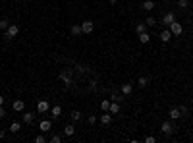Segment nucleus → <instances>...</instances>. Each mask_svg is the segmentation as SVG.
<instances>
[{
    "instance_id": "f257e3e1",
    "label": "nucleus",
    "mask_w": 193,
    "mask_h": 143,
    "mask_svg": "<svg viewBox=\"0 0 193 143\" xmlns=\"http://www.w3.org/2000/svg\"><path fill=\"white\" fill-rule=\"evenodd\" d=\"M160 132H162L164 135H174V132H176V126H174V122H170V120L162 122V126H160Z\"/></svg>"
},
{
    "instance_id": "f03ea898",
    "label": "nucleus",
    "mask_w": 193,
    "mask_h": 143,
    "mask_svg": "<svg viewBox=\"0 0 193 143\" xmlns=\"http://www.w3.org/2000/svg\"><path fill=\"white\" fill-rule=\"evenodd\" d=\"M18 33H19V25H16V23H10V27L4 31V37L10 41V39H14V37H16Z\"/></svg>"
},
{
    "instance_id": "7ed1b4c3",
    "label": "nucleus",
    "mask_w": 193,
    "mask_h": 143,
    "mask_svg": "<svg viewBox=\"0 0 193 143\" xmlns=\"http://www.w3.org/2000/svg\"><path fill=\"white\" fill-rule=\"evenodd\" d=\"M81 31H83L85 35H91L93 31H95V21H91V19L81 21Z\"/></svg>"
},
{
    "instance_id": "20e7f679",
    "label": "nucleus",
    "mask_w": 193,
    "mask_h": 143,
    "mask_svg": "<svg viewBox=\"0 0 193 143\" xmlns=\"http://www.w3.org/2000/svg\"><path fill=\"white\" fill-rule=\"evenodd\" d=\"M168 29L172 31V35H174V37H180V35L183 33V27H182V23H180V21H172V23L168 25Z\"/></svg>"
},
{
    "instance_id": "39448f33",
    "label": "nucleus",
    "mask_w": 193,
    "mask_h": 143,
    "mask_svg": "<svg viewBox=\"0 0 193 143\" xmlns=\"http://www.w3.org/2000/svg\"><path fill=\"white\" fill-rule=\"evenodd\" d=\"M60 81L66 85V87H71V83H74V81H71V77H70V72H66V70L60 72Z\"/></svg>"
},
{
    "instance_id": "423d86ee",
    "label": "nucleus",
    "mask_w": 193,
    "mask_h": 143,
    "mask_svg": "<svg viewBox=\"0 0 193 143\" xmlns=\"http://www.w3.org/2000/svg\"><path fill=\"white\" fill-rule=\"evenodd\" d=\"M110 101H116V103H120L122 104L124 101H126V95L122 91H112V95H110Z\"/></svg>"
},
{
    "instance_id": "0eeeda50",
    "label": "nucleus",
    "mask_w": 193,
    "mask_h": 143,
    "mask_svg": "<svg viewBox=\"0 0 193 143\" xmlns=\"http://www.w3.org/2000/svg\"><path fill=\"white\" fill-rule=\"evenodd\" d=\"M172 21H176V16H174L172 12H166V14H164V18H162V21H160V23H162L164 27H168L170 23H172Z\"/></svg>"
},
{
    "instance_id": "6e6552de",
    "label": "nucleus",
    "mask_w": 193,
    "mask_h": 143,
    "mask_svg": "<svg viewBox=\"0 0 193 143\" xmlns=\"http://www.w3.org/2000/svg\"><path fill=\"white\" fill-rule=\"evenodd\" d=\"M21 120H23L25 124H33L35 122V112H21Z\"/></svg>"
},
{
    "instance_id": "1a4fd4ad",
    "label": "nucleus",
    "mask_w": 193,
    "mask_h": 143,
    "mask_svg": "<svg viewBox=\"0 0 193 143\" xmlns=\"http://www.w3.org/2000/svg\"><path fill=\"white\" fill-rule=\"evenodd\" d=\"M159 37H160V41H162V43H168L170 39L174 37V35H172V31H170L168 27H166V29H162V31H160V35H159Z\"/></svg>"
},
{
    "instance_id": "9d476101",
    "label": "nucleus",
    "mask_w": 193,
    "mask_h": 143,
    "mask_svg": "<svg viewBox=\"0 0 193 143\" xmlns=\"http://www.w3.org/2000/svg\"><path fill=\"white\" fill-rule=\"evenodd\" d=\"M50 116H52L54 120H58V118L62 116V106H60V104H54L52 108H50Z\"/></svg>"
},
{
    "instance_id": "9b49d317",
    "label": "nucleus",
    "mask_w": 193,
    "mask_h": 143,
    "mask_svg": "<svg viewBox=\"0 0 193 143\" xmlns=\"http://www.w3.org/2000/svg\"><path fill=\"white\" fill-rule=\"evenodd\" d=\"M12 108L16 110V112H23L25 110V103L21 101V99H18V101H14V104H12Z\"/></svg>"
},
{
    "instance_id": "f8f14e48",
    "label": "nucleus",
    "mask_w": 193,
    "mask_h": 143,
    "mask_svg": "<svg viewBox=\"0 0 193 143\" xmlns=\"http://www.w3.org/2000/svg\"><path fill=\"white\" fill-rule=\"evenodd\" d=\"M39 130H41V132H45V133H46V132H50V130H52L50 120H42V122L39 124Z\"/></svg>"
},
{
    "instance_id": "ddd939ff",
    "label": "nucleus",
    "mask_w": 193,
    "mask_h": 143,
    "mask_svg": "<svg viewBox=\"0 0 193 143\" xmlns=\"http://www.w3.org/2000/svg\"><path fill=\"white\" fill-rule=\"evenodd\" d=\"M120 110H122V106H120V103H116V101H110V106H108V112H110V114H118Z\"/></svg>"
},
{
    "instance_id": "4468645a",
    "label": "nucleus",
    "mask_w": 193,
    "mask_h": 143,
    "mask_svg": "<svg viewBox=\"0 0 193 143\" xmlns=\"http://www.w3.org/2000/svg\"><path fill=\"white\" fill-rule=\"evenodd\" d=\"M120 91H122L126 97H130L131 93H133V85H131V83H124L122 87H120Z\"/></svg>"
},
{
    "instance_id": "2eb2a0df",
    "label": "nucleus",
    "mask_w": 193,
    "mask_h": 143,
    "mask_svg": "<svg viewBox=\"0 0 193 143\" xmlns=\"http://www.w3.org/2000/svg\"><path fill=\"white\" fill-rule=\"evenodd\" d=\"M155 6H156V4L153 2V0H145V2L141 4V8L145 10V12H153V10H155Z\"/></svg>"
},
{
    "instance_id": "dca6fc26",
    "label": "nucleus",
    "mask_w": 193,
    "mask_h": 143,
    "mask_svg": "<svg viewBox=\"0 0 193 143\" xmlns=\"http://www.w3.org/2000/svg\"><path fill=\"white\" fill-rule=\"evenodd\" d=\"M70 31H71V35H74V37H79V35L83 33V31H81V23H74V25L70 27Z\"/></svg>"
},
{
    "instance_id": "f3484780",
    "label": "nucleus",
    "mask_w": 193,
    "mask_h": 143,
    "mask_svg": "<svg viewBox=\"0 0 193 143\" xmlns=\"http://www.w3.org/2000/svg\"><path fill=\"white\" fill-rule=\"evenodd\" d=\"M110 122H112V114H110V112H104V114H101V124L108 126Z\"/></svg>"
},
{
    "instance_id": "a211bd4d",
    "label": "nucleus",
    "mask_w": 193,
    "mask_h": 143,
    "mask_svg": "<svg viewBox=\"0 0 193 143\" xmlns=\"http://www.w3.org/2000/svg\"><path fill=\"white\" fill-rule=\"evenodd\" d=\"M48 108H50V104H48L46 101H39V104H37V110L42 114V112H46Z\"/></svg>"
},
{
    "instance_id": "6ab92c4d",
    "label": "nucleus",
    "mask_w": 193,
    "mask_h": 143,
    "mask_svg": "<svg viewBox=\"0 0 193 143\" xmlns=\"http://www.w3.org/2000/svg\"><path fill=\"white\" fill-rule=\"evenodd\" d=\"M64 133H66V137H71V135L75 133V126L74 124H68L66 128H64Z\"/></svg>"
},
{
    "instance_id": "aec40b11",
    "label": "nucleus",
    "mask_w": 193,
    "mask_h": 143,
    "mask_svg": "<svg viewBox=\"0 0 193 143\" xmlns=\"http://www.w3.org/2000/svg\"><path fill=\"white\" fill-rule=\"evenodd\" d=\"M170 120H178V118H182V112H180V108H170Z\"/></svg>"
},
{
    "instance_id": "412c9836",
    "label": "nucleus",
    "mask_w": 193,
    "mask_h": 143,
    "mask_svg": "<svg viewBox=\"0 0 193 143\" xmlns=\"http://www.w3.org/2000/svg\"><path fill=\"white\" fill-rule=\"evenodd\" d=\"M149 41H151V35H149L147 31L145 33H139V43H141V45H147Z\"/></svg>"
},
{
    "instance_id": "4be33fe9",
    "label": "nucleus",
    "mask_w": 193,
    "mask_h": 143,
    "mask_svg": "<svg viewBox=\"0 0 193 143\" xmlns=\"http://www.w3.org/2000/svg\"><path fill=\"white\" fill-rule=\"evenodd\" d=\"M135 31H137V35L139 33H145L147 31V23H145V21H139V23L135 25Z\"/></svg>"
},
{
    "instance_id": "5701e85b",
    "label": "nucleus",
    "mask_w": 193,
    "mask_h": 143,
    "mask_svg": "<svg viewBox=\"0 0 193 143\" xmlns=\"http://www.w3.org/2000/svg\"><path fill=\"white\" fill-rule=\"evenodd\" d=\"M10 27V19L8 18H4V19H0V31H6Z\"/></svg>"
},
{
    "instance_id": "b1692460",
    "label": "nucleus",
    "mask_w": 193,
    "mask_h": 143,
    "mask_svg": "<svg viewBox=\"0 0 193 143\" xmlns=\"http://www.w3.org/2000/svg\"><path fill=\"white\" fill-rule=\"evenodd\" d=\"M70 116H71V120H74V122H77V120H81V112H79V110H71Z\"/></svg>"
},
{
    "instance_id": "393cba45",
    "label": "nucleus",
    "mask_w": 193,
    "mask_h": 143,
    "mask_svg": "<svg viewBox=\"0 0 193 143\" xmlns=\"http://www.w3.org/2000/svg\"><path fill=\"white\" fill-rule=\"evenodd\" d=\"M137 83H139V87H147L149 85V77H145V76H141L139 80H137Z\"/></svg>"
},
{
    "instance_id": "a878e982",
    "label": "nucleus",
    "mask_w": 193,
    "mask_h": 143,
    "mask_svg": "<svg viewBox=\"0 0 193 143\" xmlns=\"http://www.w3.org/2000/svg\"><path fill=\"white\" fill-rule=\"evenodd\" d=\"M145 23H147V27H155V25H156V18H153V16H149V18L145 19Z\"/></svg>"
},
{
    "instance_id": "bb28decb",
    "label": "nucleus",
    "mask_w": 193,
    "mask_h": 143,
    "mask_svg": "<svg viewBox=\"0 0 193 143\" xmlns=\"http://www.w3.org/2000/svg\"><path fill=\"white\" fill-rule=\"evenodd\" d=\"M189 6V0H178V8H182V10H185Z\"/></svg>"
},
{
    "instance_id": "cd10ccee",
    "label": "nucleus",
    "mask_w": 193,
    "mask_h": 143,
    "mask_svg": "<svg viewBox=\"0 0 193 143\" xmlns=\"http://www.w3.org/2000/svg\"><path fill=\"white\" fill-rule=\"evenodd\" d=\"M97 87H99V81L97 80H91L89 81V91H97Z\"/></svg>"
},
{
    "instance_id": "c85d7f7f",
    "label": "nucleus",
    "mask_w": 193,
    "mask_h": 143,
    "mask_svg": "<svg viewBox=\"0 0 193 143\" xmlns=\"http://www.w3.org/2000/svg\"><path fill=\"white\" fill-rule=\"evenodd\" d=\"M108 106H110V101H108V99H106V101H103V103H101V108H103L104 112H108Z\"/></svg>"
},
{
    "instance_id": "c756f323",
    "label": "nucleus",
    "mask_w": 193,
    "mask_h": 143,
    "mask_svg": "<svg viewBox=\"0 0 193 143\" xmlns=\"http://www.w3.org/2000/svg\"><path fill=\"white\" fill-rule=\"evenodd\" d=\"M10 132H12V133H18V132H19V124H18V122H14V124L10 126Z\"/></svg>"
},
{
    "instance_id": "7c9ffc66",
    "label": "nucleus",
    "mask_w": 193,
    "mask_h": 143,
    "mask_svg": "<svg viewBox=\"0 0 193 143\" xmlns=\"http://www.w3.org/2000/svg\"><path fill=\"white\" fill-rule=\"evenodd\" d=\"M45 141H46L45 135H41V133H39V135H35V143H45Z\"/></svg>"
},
{
    "instance_id": "2f4dec72",
    "label": "nucleus",
    "mask_w": 193,
    "mask_h": 143,
    "mask_svg": "<svg viewBox=\"0 0 193 143\" xmlns=\"http://www.w3.org/2000/svg\"><path fill=\"white\" fill-rule=\"evenodd\" d=\"M75 70L79 72V74H85V72H87V68H85V66H81V64H75Z\"/></svg>"
},
{
    "instance_id": "473e14b6",
    "label": "nucleus",
    "mask_w": 193,
    "mask_h": 143,
    "mask_svg": "<svg viewBox=\"0 0 193 143\" xmlns=\"http://www.w3.org/2000/svg\"><path fill=\"white\" fill-rule=\"evenodd\" d=\"M60 141H62L60 135H50V143H60Z\"/></svg>"
},
{
    "instance_id": "72a5a7b5",
    "label": "nucleus",
    "mask_w": 193,
    "mask_h": 143,
    "mask_svg": "<svg viewBox=\"0 0 193 143\" xmlns=\"http://www.w3.org/2000/svg\"><path fill=\"white\" fill-rule=\"evenodd\" d=\"M178 108H180V112H182V116H187V106H178Z\"/></svg>"
},
{
    "instance_id": "f704fd0d",
    "label": "nucleus",
    "mask_w": 193,
    "mask_h": 143,
    "mask_svg": "<svg viewBox=\"0 0 193 143\" xmlns=\"http://www.w3.org/2000/svg\"><path fill=\"white\" fill-rule=\"evenodd\" d=\"M143 141H145V143H155V141H156V137H153V135H147V137L143 139Z\"/></svg>"
},
{
    "instance_id": "c9c22d12",
    "label": "nucleus",
    "mask_w": 193,
    "mask_h": 143,
    "mask_svg": "<svg viewBox=\"0 0 193 143\" xmlns=\"http://www.w3.org/2000/svg\"><path fill=\"white\" fill-rule=\"evenodd\" d=\"M87 122H89V124H95V122H97V116H95V114H89Z\"/></svg>"
},
{
    "instance_id": "e433bc0d",
    "label": "nucleus",
    "mask_w": 193,
    "mask_h": 143,
    "mask_svg": "<svg viewBox=\"0 0 193 143\" xmlns=\"http://www.w3.org/2000/svg\"><path fill=\"white\" fill-rule=\"evenodd\" d=\"M6 116V110H4V104H0V118Z\"/></svg>"
},
{
    "instance_id": "4c0bfd02",
    "label": "nucleus",
    "mask_w": 193,
    "mask_h": 143,
    "mask_svg": "<svg viewBox=\"0 0 193 143\" xmlns=\"http://www.w3.org/2000/svg\"><path fill=\"white\" fill-rule=\"evenodd\" d=\"M6 135H8V132H6V130H0V139H4Z\"/></svg>"
},
{
    "instance_id": "58836bf2",
    "label": "nucleus",
    "mask_w": 193,
    "mask_h": 143,
    "mask_svg": "<svg viewBox=\"0 0 193 143\" xmlns=\"http://www.w3.org/2000/svg\"><path fill=\"white\" fill-rule=\"evenodd\" d=\"M0 104H4V95H0Z\"/></svg>"
},
{
    "instance_id": "ea45409f",
    "label": "nucleus",
    "mask_w": 193,
    "mask_h": 143,
    "mask_svg": "<svg viewBox=\"0 0 193 143\" xmlns=\"http://www.w3.org/2000/svg\"><path fill=\"white\" fill-rule=\"evenodd\" d=\"M108 2H110V4H116V2H118V0H108Z\"/></svg>"
},
{
    "instance_id": "a19ab883",
    "label": "nucleus",
    "mask_w": 193,
    "mask_h": 143,
    "mask_svg": "<svg viewBox=\"0 0 193 143\" xmlns=\"http://www.w3.org/2000/svg\"><path fill=\"white\" fill-rule=\"evenodd\" d=\"M191 35H193V29H191Z\"/></svg>"
}]
</instances>
